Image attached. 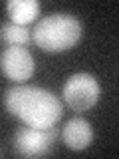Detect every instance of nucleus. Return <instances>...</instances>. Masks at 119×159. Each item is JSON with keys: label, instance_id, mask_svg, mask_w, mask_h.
<instances>
[{"label": "nucleus", "instance_id": "1", "mask_svg": "<svg viewBox=\"0 0 119 159\" xmlns=\"http://www.w3.org/2000/svg\"><path fill=\"white\" fill-rule=\"evenodd\" d=\"M4 107L32 127H52L62 117V103L40 86H12L4 93Z\"/></svg>", "mask_w": 119, "mask_h": 159}, {"label": "nucleus", "instance_id": "2", "mask_svg": "<svg viewBox=\"0 0 119 159\" xmlns=\"http://www.w3.org/2000/svg\"><path fill=\"white\" fill-rule=\"evenodd\" d=\"M30 34L40 50L56 54L76 46L83 34V28L82 22L72 14L54 12L38 20L36 26L30 30Z\"/></svg>", "mask_w": 119, "mask_h": 159}, {"label": "nucleus", "instance_id": "3", "mask_svg": "<svg viewBox=\"0 0 119 159\" xmlns=\"http://www.w3.org/2000/svg\"><path fill=\"white\" fill-rule=\"evenodd\" d=\"M62 96H64V102L73 111H86V109L97 103L99 96H101V88H99V82L95 80V76L79 72L68 78V82L64 84Z\"/></svg>", "mask_w": 119, "mask_h": 159}, {"label": "nucleus", "instance_id": "4", "mask_svg": "<svg viewBox=\"0 0 119 159\" xmlns=\"http://www.w3.org/2000/svg\"><path fill=\"white\" fill-rule=\"evenodd\" d=\"M58 131L56 127H22L16 131L12 139L14 151L24 157H42L52 151L54 143H56Z\"/></svg>", "mask_w": 119, "mask_h": 159}, {"label": "nucleus", "instance_id": "5", "mask_svg": "<svg viewBox=\"0 0 119 159\" xmlns=\"http://www.w3.org/2000/svg\"><path fill=\"white\" fill-rule=\"evenodd\" d=\"M0 70L8 80L16 84L26 82L28 78H32L36 64H34L32 54L22 46H8L0 56Z\"/></svg>", "mask_w": 119, "mask_h": 159}, {"label": "nucleus", "instance_id": "6", "mask_svg": "<svg viewBox=\"0 0 119 159\" xmlns=\"http://www.w3.org/2000/svg\"><path fill=\"white\" fill-rule=\"evenodd\" d=\"M62 139L69 149L82 151V149H86L91 143L93 129L83 117H72L66 121V125L62 129Z\"/></svg>", "mask_w": 119, "mask_h": 159}, {"label": "nucleus", "instance_id": "7", "mask_svg": "<svg viewBox=\"0 0 119 159\" xmlns=\"http://www.w3.org/2000/svg\"><path fill=\"white\" fill-rule=\"evenodd\" d=\"M6 10H8L10 22L24 26V24L36 20L40 12V2L38 0H10L6 4Z\"/></svg>", "mask_w": 119, "mask_h": 159}, {"label": "nucleus", "instance_id": "8", "mask_svg": "<svg viewBox=\"0 0 119 159\" xmlns=\"http://www.w3.org/2000/svg\"><path fill=\"white\" fill-rule=\"evenodd\" d=\"M0 40L6 46L26 48L32 42V34L26 26H20V24H14V22H2L0 24Z\"/></svg>", "mask_w": 119, "mask_h": 159}]
</instances>
